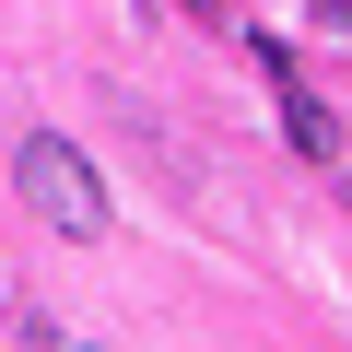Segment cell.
<instances>
[{"mask_svg": "<svg viewBox=\"0 0 352 352\" xmlns=\"http://www.w3.org/2000/svg\"><path fill=\"white\" fill-rule=\"evenodd\" d=\"M12 188H24V200H36L59 235H106V188H94V164H82L59 129H36V141L12 153Z\"/></svg>", "mask_w": 352, "mask_h": 352, "instance_id": "obj_1", "label": "cell"}, {"mask_svg": "<svg viewBox=\"0 0 352 352\" xmlns=\"http://www.w3.org/2000/svg\"><path fill=\"white\" fill-rule=\"evenodd\" d=\"M270 82H282V129H294V153H317V164H329V153H340V118H329L294 71H270Z\"/></svg>", "mask_w": 352, "mask_h": 352, "instance_id": "obj_2", "label": "cell"}, {"mask_svg": "<svg viewBox=\"0 0 352 352\" xmlns=\"http://www.w3.org/2000/svg\"><path fill=\"white\" fill-rule=\"evenodd\" d=\"M176 12H188V24H235V0H176Z\"/></svg>", "mask_w": 352, "mask_h": 352, "instance_id": "obj_3", "label": "cell"}, {"mask_svg": "<svg viewBox=\"0 0 352 352\" xmlns=\"http://www.w3.org/2000/svg\"><path fill=\"white\" fill-rule=\"evenodd\" d=\"M317 36H352V0H317Z\"/></svg>", "mask_w": 352, "mask_h": 352, "instance_id": "obj_4", "label": "cell"}]
</instances>
